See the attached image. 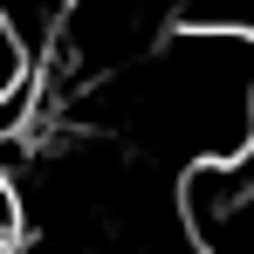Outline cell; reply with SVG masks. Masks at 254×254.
Segmentation results:
<instances>
[{"label":"cell","mask_w":254,"mask_h":254,"mask_svg":"<svg viewBox=\"0 0 254 254\" xmlns=\"http://www.w3.org/2000/svg\"><path fill=\"white\" fill-rule=\"evenodd\" d=\"M35 83V55H28V42L7 28V14H0V110L21 96V89Z\"/></svg>","instance_id":"obj_1"},{"label":"cell","mask_w":254,"mask_h":254,"mask_svg":"<svg viewBox=\"0 0 254 254\" xmlns=\"http://www.w3.org/2000/svg\"><path fill=\"white\" fill-rule=\"evenodd\" d=\"M0 254H7V248H0Z\"/></svg>","instance_id":"obj_2"}]
</instances>
